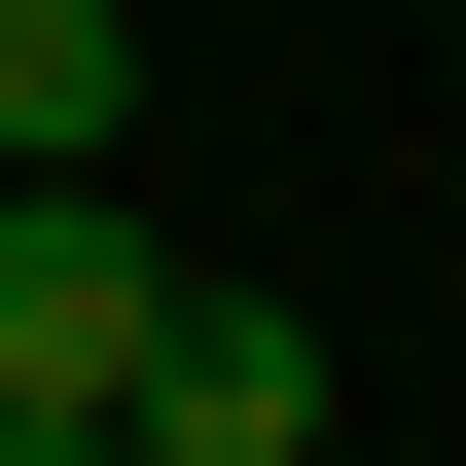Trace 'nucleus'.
Returning a JSON list of instances; mask_svg holds the SVG:
<instances>
[{
	"label": "nucleus",
	"mask_w": 466,
	"mask_h": 466,
	"mask_svg": "<svg viewBox=\"0 0 466 466\" xmlns=\"http://www.w3.org/2000/svg\"><path fill=\"white\" fill-rule=\"evenodd\" d=\"M144 323H179V216H144V179H108V144L0 179V395H108Z\"/></svg>",
	"instance_id": "obj_1"
},
{
	"label": "nucleus",
	"mask_w": 466,
	"mask_h": 466,
	"mask_svg": "<svg viewBox=\"0 0 466 466\" xmlns=\"http://www.w3.org/2000/svg\"><path fill=\"white\" fill-rule=\"evenodd\" d=\"M108 466H323V323H288V288H179V323L108 359Z\"/></svg>",
	"instance_id": "obj_2"
},
{
	"label": "nucleus",
	"mask_w": 466,
	"mask_h": 466,
	"mask_svg": "<svg viewBox=\"0 0 466 466\" xmlns=\"http://www.w3.org/2000/svg\"><path fill=\"white\" fill-rule=\"evenodd\" d=\"M72 144H144V36L108 0H0V179H72Z\"/></svg>",
	"instance_id": "obj_3"
},
{
	"label": "nucleus",
	"mask_w": 466,
	"mask_h": 466,
	"mask_svg": "<svg viewBox=\"0 0 466 466\" xmlns=\"http://www.w3.org/2000/svg\"><path fill=\"white\" fill-rule=\"evenodd\" d=\"M0 466H108V395H0Z\"/></svg>",
	"instance_id": "obj_4"
}]
</instances>
